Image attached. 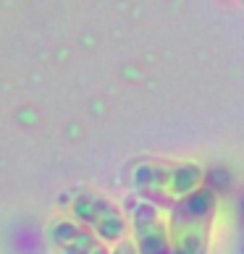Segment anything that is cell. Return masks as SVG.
I'll return each mask as SVG.
<instances>
[{
    "label": "cell",
    "instance_id": "1",
    "mask_svg": "<svg viewBox=\"0 0 244 254\" xmlns=\"http://www.w3.org/2000/svg\"><path fill=\"white\" fill-rule=\"evenodd\" d=\"M126 184L137 199L171 210L176 202L205 186V168L197 160L145 155L129 163Z\"/></svg>",
    "mask_w": 244,
    "mask_h": 254
},
{
    "label": "cell",
    "instance_id": "2",
    "mask_svg": "<svg viewBox=\"0 0 244 254\" xmlns=\"http://www.w3.org/2000/svg\"><path fill=\"white\" fill-rule=\"evenodd\" d=\"M221 199L215 189L200 186L168 210L173 254H210Z\"/></svg>",
    "mask_w": 244,
    "mask_h": 254
},
{
    "label": "cell",
    "instance_id": "3",
    "mask_svg": "<svg viewBox=\"0 0 244 254\" xmlns=\"http://www.w3.org/2000/svg\"><path fill=\"white\" fill-rule=\"evenodd\" d=\"M61 204H63V212L71 220H77L92 233H97L110 247L129 239V233H131L129 215L110 196L100 194L95 189H71L61 196Z\"/></svg>",
    "mask_w": 244,
    "mask_h": 254
},
{
    "label": "cell",
    "instance_id": "4",
    "mask_svg": "<svg viewBox=\"0 0 244 254\" xmlns=\"http://www.w3.org/2000/svg\"><path fill=\"white\" fill-rule=\"evenodd\" d=\"M129 239L134 241L139 254H173L168 210L153 202L137 199L129 210Z\"/></svg>",
    "mask_w": 244,
    "mask_h": 254
},
{
    "label": "cell",
    "instance_id": "5",
    "mask_svg": "<svg viewBox=\"0 0 244 254\" xmlns=\"http://www.w3.org/2000/svg\"><path fill=\"white\" fill-rule=\"evenodd\" d=\"M45 241L53 254H113L110 244L69 215H58L45 225Z\"/></svg>",
    "mask_w": 244,
    "mask_h": 254
},
{
    "label": "cell",
    "instance_id": "6",
    "mask_svg": "<svg viewBox=\"0 0 244 254\" xmlns=\"http://www.w3.org/2000/svg\"><path fill=\"white\" fill-rule=\"evenodd\" d=\"M113 254H139V252H137V247H134V241L126 239V241L116 244V247H113Z\"/></svg>",
    "mask_w": 244,
    "mask_h": 254
},
{
    "label": "cell",
    "instance_id": "7",
    "mask_svg": "<svg viewBox=\"0 0 244 254\" xmlns=\"http://www.w3.org/2000/svg\"><path fill=\"white\" fill-rule=\"evenodd\" d=\"M242 3H244V0H242Z\"/></svg>",
    "mask_w": 244,
    "mask_h": 254
}]
</instances>
